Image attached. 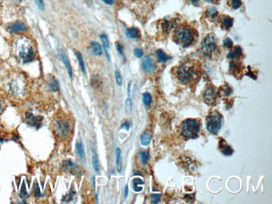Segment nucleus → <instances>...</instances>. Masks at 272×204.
Returning <instances> with one entry per match:
<instances>
[{
    "label": "nucleus",
    "mask_w": 272,
    "mask_h": 204,
    "mask_svg": "<svg viewBox=\"0 0 272 204\" xmlns=\"http://www.w3.org/2000/svg\"><path fill=\"white\" fill-rule=\"evenodd\" d=\"M202 64L198 61L188 59L175 68L174 72L180 83L190 85L198 81L202 76Z\"/></svg>",
    "instance_id": "obj_1"
},
{
    "label": "nucleus",
    "mask_w": 272,
    "mask_h": 204,
    "mask_svg": "<svg viewBox=\"0 0 272 204\" xmlns=\"http://www.w3.org/2000/svg\"><path fill=\"white\" fill-rule=\"evenodd\" d=\"M198 37V32L188 24H182L175 28L173 39L183 47H188L195 44Z\"/></svg>",
    "instance_id": "obj_2"
},
{
    "label": "nucleus",
    "mask_w": 272,
    "mask_h": 204,
    "mask_svg": "<svg viewBox=\"0 0 272 204\" xmlns=\"http://www.w3.org/2000/svg\"><path fill=\"white\" fill-rule=\"evenodd\" d=\"M202 124L196 119L188 118L180 123L179 130L181 137L187 139H195L201 131Z\"/></svg>",
    "instance_id": "obj_3"
},
{
    "label": "nucleus",
    "mask_w": 272,
    "mask_h": 204,
    "mask_svg": "<svg viewBox=\"0 0 272 204\" xmlns=\"http://www.w3.org/2000/svg\"><path fill=\"white\" fill-rule=\"evenodd\" d=\"M201 50L204 55L210 59L216 57L220 53L218 41L214 34H209L203 40Z\"/></svg>",
    "instance_id": "obj_4"
},
{
    "label": "nucleus",
    "mask_w": 272,
    "mask_h": 204,
    "mask_svg": "<svg viewBox=\"0 0 272 204\" xmlns=\"http://www.w3.org/2000/svg\"><path fill=\"white\" fill-rule=\"evenodd\" d=\"M222 115L217 111H213L206 118V128L211 134L216 135L219 132L223 124Z\"/></svg>",
    "instance_id": "obj_5"
},
{
    "label": "nucleus",
    "mask_w": 272,
    "mask_h": 204,
    "mask_svg": "<svg viewBox=\"0 0 272 204\" xmlns=\"http://www.w3.org/2000/svg\"><path fill=\"white\" fill-rule=\"evenodd\" d=\"M19 56L25 62H31L34 59V50L28 43L21 45L19 49Z\"/></svg>",
    "instance_id": "obj_6"
},
{
    "label": "nucleus",
    "mask_w": 272,
    "mask_h": 204,
    "mask_svg": "<svg viewBox=\"0 0 272 204\" xmlns=\"http://www.w3.org/2000/svg\"><path fill=\"white\" fill-rule=\"evenodd\" d=\"M204 101L208 105H214L216 100V93L212 86H208L203 93Z\"/></svg>",
    "instance_id": "obj_7"
},
{
    "label": "nucleus",
    "mask_w": 272,
    "mask_h": 204,
    "mask_svg": "<svg viewBox=\"0 0 272 204\" xmlns=\"http://www.w3.org/2000/svg\"><path fill=\"white\" fill-rule=\"evenodd\" d=\"M142 66L144 70L147 72H152L154 71L155 69L154 62L152 58L149 56H146L144 58L143 61Z\"/></svg>",
    "instance_id": "obj_8"
},
{
    "label": "nucleus",
    "mask_w": 272,
    "mask_h": 204,
    "mask_svg": "<svg viewBox=\"0 0 272 204\" xmlns=\"http://www.w3.org/2000/svg\"><path fill=\"white\" fill-rule=\"evenodd\" d=\"M230 72L233 73L234 76H239L242 71V64L237 61H233L230 63Z\"/></svg>",
    "instance_id": "obj_9"
},
{
    "label": "nucleus",
    "mask_w": 272,
    "mask_h": 204,
    "mask_svg": "<svg viewBox=\"0 0 272 204\" xmlns=\"http://www.w3.org/2000/svg\"><path fill=\"white\" fill-rule=\"evenodd\" d=\"M145 184L144 181L139 178H135L132 180V187L135 192H140L143 190V186Z\"/></svg>",
    "instance_id": "obj_10"
},
{
    "label": "nucleus",
    "mask_w": 272,
    "mask_h": 204,
    "mask_svg": "<svg viewBox=\"0 0 272 204\" xmlns=\"http://www.w3.org/2000/svg\"><path fill=\"white\" fill-rule=\"evenodd\" d=\"M219 147L221 152L226 156H230L233 154L232 148L229 145L226 144L224 141H220Z\"/></svg>",
    "instance_id": "obj_11"
},
{
    "label": "nucleus",
    "mask_w": 272,
    "mask_h": 204,
    "mask_svg": "<svg viewBox=\"0 0 272 204\" xmlns=\"http://www.w3.org/2000/svg\"><path fill=\"white\" fill-rule=\"evenodd\" d=\"M221 22L222 28L225 30H229L233 26V19L230 16H224L222 19Z\"/></svg>",
    "instance_id": "obj_12"
},
{
    "label": "nucleus",
    "mask_w": 272,
    "mask_h": 204,
    "mask_svg": "<svg viewBox=\"0 0 272 204\" xmlns=\"http://www.w3.org/2000/svg\"><path fill=\"white\" fill-rule=\"evenodd\" d=\"M9 29L12 33L15 32H21L26 30V28L25 25L21 22H17L16 23L10 26L9 27Z\"/></svg>",
    "instance_id": "obj_13"
},
{
    "label": "nucleus",
    "mask_w": 272,
    "mask_h": 204,
    "mask_svg": "<svg viewBox=\"0 0 272 204\" xmlns=\"http://www.w3.org/2000/svg\"><path fill=\"white\" fill-rule=\"evenodd\" d=\"M90 50L92 53L96 56L102 55V50L100 45L96 42H92L90 43Z\"/></svg>",
    "instance_id": "obj_14"
},
{
    "label": "nucleus",
    "mask_w": 272,
    "mask_h": 204,
    "mask_svg": "<svg viewBox=\"0 0 272 204\" xmlns=\"http://www.w3.org/2000/svg\"><path fill=\"white\" fill-rule=\"evenodd\" d=\"M242 51L240 46H236L232 52L228 54V57L229 59L234 60L238 58V56H242Z\"/></svg>",
    "instance_id": "obj_15"
},
{
    "label": "nucleus",
    "mask_w": 272,
    "mask_h": 204,
    "mask_svg": "<svg viewBox=\"0 0 272 204\" xmlns=\"http://www.w3.org/2000/svg\"><path fill=\"white\" fill-rule=\"evenodd\" d=\"M61 54L62 58L63 59V62L64 63V65L66 66V69H67V71H68V75H69V76H70V77L71 78L72 76V69L71 68L69 61L68 60V58L67 57L66 54L63 50H61Z\"/></svg>",
    "instance_id": "obj_16"
},
{
    "label": "nucleus",
    "mask_w": 272,
    "mask_h": 204,
    "mask_svg": "<svg viewBox=\"0 0 272 204\" xmlns=\"http://www.w3.org/2000/svg\"><path fill=\"white\" fill-rule=\"evenodd\" d=\"M126 35L129 38H136L139 36V32L138 29L136 28H131L127 29L126 32Z\"/></svg>",
    "instance_id": "obj_17"
},
{
    "label": "nucleus",
    "mask_w": 272,
    "mask_h": 204,
    "mask_svg": "<svg viewBox=\"0 0 272 204\" xmlns=\"http://www.w3.org/2000/svg\"><path fill=\"white\" fill-rule=\"evenodd\" d=\"M140 141L141 145L147 146L149 145L151 141V136L147 133H144L140 137Z\"/></svg>",
    "instance_id": "obj_18"
},
{
    "label": "nucleus",
    "mask_w": 272,
    "mask_h": 204,
    "mask_svg": "<svg viewBox=\"0 0 272 204\" xmlns=\"http://www.w3.org/2000/svg\"><path fill=\"white\" fill-rule=\"evenodd\" d=\"M156 55L158 60L162 62H165L170 60L171 58L163 51L162 50H158L156 51Z\"/></svg>",
    "instance_id": "obj_19"
},
{
    "label": "nucleus",
    "mask_w": 272,
    "mask_h": 204,
    "mask_svg": "<svg viewBox=\"0 0 272 204\" xmlns=\"http://www.w3.org/2000/svg\"><path fill=\"white\" fill-rule=\"evenodd\" d=\"M152 102V96L149 93L146 92L143 94V102L146 106H149Z\"/></svg>",
    "instance_id": "obj_20"
},
{
    "label": "nucleus",
    "mask_w": 272,
    "mask_h": 204,
    "mask_svg": "<svg viewBox=\"0 0 272 204\" xmlns=\"http://www.w3.org/2000/svg\"><path fill=\"white\" fill-rule=\"evenodd\" d=\"M75 55L77 60L78 61L79 63L80 66V68L81 69V70L82 72L84 73H86V69H85V63H84L83 58L82 56L81 53L79 51H76L75 52Z\"/></svg>",
    "instance_id": "obj_21"
},
{
    "label": "nucleus",
    "mask_w": 272,
    "mask_h": 204,
    "mask_svg": "<svg viewBox=\"0 0 272 204\" xmlns=\"http://www.w3.org/2000/svg\"><path fill=\"white\" fill-rule=\"evenodd\" d=\"M92 161L94 170L96 172H98L100 170V164H99V160H98L96 154L93 155Z\"/></svg>",
    "instance_id": "obj_22"
},
{
    "label": "nucleus",
    "mask_w": 272,
    "mask_h": 204,
    "mask_svg": "<svg viewBox=\"0 0 272 204\" xmlns=\"http://www.w3.org/2000/svg\"><path fill=\"white\" fill-rule=\"evenodd\" d=\"M76 149L79 156L80 158H84L85 157V152H84V147L81 143H78L76 144Z\"/></svg>",
    "instance_id": "obj_23"
},
{
    "label": "nucleus",
    "mask_w": 272,
    "mask_h": 204,
    "mask_svg": "<svg viewBox=\"0 0 272 204\" xmlns=\"http://www.w3.org/2000/svg\"><path fill=\"white\" fill-rule=\"evenodd\" d=\"M207 14L208 17L211 19H214L217 17L218 15V11L216 9V8L214 7H211L208 9L207 10Z\"/></svg>",
    "instance_id": "obj_24"
},
{
    "label": "nucleus",
    "mask_w": 272,
    "mask_h": 204,
    "mask_svg": "<svg viewBox=\"0 0 272 204\" xmlns=\"http://www.w3.org/2000/svg\"><path fill=\"white\" fill-rule=\"evenodd\" d=\"M140 158L142 164L146 165L149 159V153L147 151H143L140 153Z\"/></svg>",
    "instance_id": "obj_25"
},
{
    "label": "nucleus",
    "mask_w": 272,
    "mask_h": 204,
    "mask_svg": "<svg viewBox=\"0 0 272 204\" xmlns=\"http://www.w3.org/2000/svg\"><path fill=\"white\" fill-rule=\"evenodd\" d=\"M132 103L131 99L130 98H127L125 101V112L127 114H130L132 111Z\"/></svg>",
    "instance_id": "obj_26"
},
{
    "label": "nucleus",
    "mask_w": 272,
    "mask_h": 204,
    "mask_svg": "<svg viewBox=\"0 0 272 204\" xmlns=\"http://www.w3.org/2000/svg\"><path fill=\"white\" fill-rule=\"evenodd\" d=\"M60 130L61 131V132L62 133L63 135H67L68 134V131L69 130V127L70 126L69 125V124L67 122H62L60 124Z\"/></svg>",
    "instance_id": "obj_27"
},
{
    "label": "nucleus",
    "mask_w": 272,
    "mask_h": 204,
    "mask_svg": "<svg viewBox=\"0 0 272 204\" xmlns=\"http://www.w3.org/2000/svg\"><path fill=\"white\" fill-rule=\"evenodd\" d=\"M100 38H101V39L102 41V43H103V46H104L105 48H109V46H110V45H109V41L107 39V37L106 35L105 34H102L100 36Z\"/></svg>",
    "instance_id": "obj_28"
},
{
    "label": "nucleus",
    "mask_w": 272,
    "mask_h": 204,
    "mask_svg": "<svg viewBox=\"0 0 272 204\" xmlns=\"http://www.w3.org/2000/svg\"><path fill=\"white\" fill-rule=\"evenodd\" d=\"M115 77L116 84L118 85L119 86H122V76L121 75L120 72L118 71H116L115 72Z\"/></svg>",
    "instance_id": "obj_29"
},
{
    "label": "nucleus",
    "mask_w": 272,
    "mask_h": 204,
    "mask_svg": "<svg viewBox=\"0 0 272 204\" xmlns=\"http://www.w3.org/2000/svg\"><path fill=\"white\" fill-rule=\"evenodd\" d=\"M172 26V24H171V22H170L169 21L165 20L163 22L162 24L163 30L166 33H168L170 30L171 27Z\"/></svg>",
    "instance_id": "obj_30"
},
{
    "label": "nucleus",
    "mask_w": 272,
    "mask_h": 204,
    "mask_svg": "<svg viewBox=\"0 0 272 204\" xmlns=\"http://www.w3.org/2000/svg\"><path fill=\"white\" fill-rule=\"evenodd\" d=\"M161 196L160 194H152L151 195V199L152 203L154 204H157L160 202Z\"/></svg>",
    "instance_id": "obj_31"
},
{
    "label": "nucleus",
    "mask_w": 272,
    "mask_h": 204,
    "mask_svg": "<svg viewBox=\"0 0 272 204\" xmlns=\"http://www.w3.org/2000/svg\"><path fill=\"white\" fill-rule=\"evenodd\" d=\"M224 46L228 48H232L233 46L232 41L229 38H226L224 41Z\"/></svg>",
    "instance_id": "obj_32"
},
{
    "label": "nucleus",
    "mask_w": 272,
    "mask_h": 204,
    "mask_svg": "<svg viewBox=\"0 0 272 204\" xmlns=\"http://www.w3.org/2000/svg\"><path fill=\"white\" fill-rule=\"evenodd\" d=\"M231 4L234 9H237L240 7L242 2L241 0H232Z\"/></svg>",
    "instance_id": "obj_33"
},
{
    "label": "nucleus",
    "mask_w": 272,
    "mask_h": 204,
    "mask_svg": "<svg viewBox=\"0 0 272 204\" xmlns=\"http://www.w3.org/2000/svg\"><path fill=\"white\" fill-rule=\"evenodd\" d=\"M50 86L51 87V89H52L54 91L57 90L59 88V85L57 81L55 79H52L51 82L50 84Z\"/></svg>",
    "instance_id": "obj_34"
},
{
    "label": "nucleus",
    "mask_w": 272,
    "mask_h": 204,
    "mask_svg": "<svg viewBox=\"0 0 272 204\" xmlns=\"http://www.w3.org/2000/svg\"><path fill=\"white\" fill-rule=\"evenodd\" d=\"M134 54L137 58H140L144 55V52L140 48H136L134 51Z\"/></svg>",
    "instance_id": "obj_35"
},
{
    "label": "nucleus",
    "mask_w": 272,
    "mask_h": 204,
    "mask_svg": "<svg viewBox=\"0 0 272 204\" xmlns=\"http://www.w3.org/2000/svg\"><path fill=\"white\" fill-rule=\"evenodd\" d=\"M115 152H116V164L118 165L119 164L120 161L121 151L119 148H116Z\"/></svg>",
    "instance_id": "obj_36"
},
{
    "label": "nucleus",
    "mask_w": 272,
    "mask_h": 204,
    "mask_svg": "<svg viewBox=\"0 0 272 204\" xmlns=\"http://www.w3.org/2000/svg\"><path fill=\"white\" fill-rule=\"evenodd\" d=\"M121 129H125L127 131H129L130 128V122L128 121H126L121 126Z\"/></svg>",
    "instance_id": "obj_37"
},
{
    "label": "nucleus",
    "mask_w": 272,
    "mask_h": 204,
    "mask_svg": "<svg viewBox=\"0 0 272 204\" xmlns=\"http://www.w3.org/2000/svg\"><path fill=\"white\" fill-rule=\"evenodd\" d=\"M37 6L39 8V10H43L44 9V5L42 0H35Z\"/></svg>",
    "instance_id": "obj_38"
},
{
    "label": "nucleus",
    "mask_w": 272,
    "mask_h": 204,
    "mask_svg": "<svg viewBox=\"0 0 272 204\" xmlns=\"http://www.w3.org/2000/svg\"><path fill=\"white\" fill-rule=\"evenodd\" d=\"M116 49L118 50V52L121 55L124 56L123 48L122 47V46H121L120 44L116 43Z\"/></svg>",
    "instance_id": "obj_39"
},
{
    "label": "nucleus",
    "mask_w": 272,
    "mask_h": 204,
    "mask_svg": "<svg viewBox=\"0 0 272 204\" xmlns=\"http://www.w3.org/2000/svg\"><path fill=\"white\" fill-rule=\"evenodd\" d=\"M102 1L107 5H112L113 3V0H102Z\"/></svg>",
    "instance_id": "obj_40"
},
{
    "label": "nucleus",
    "mask_w": 272,
    "mask_h": 204,
    "mask_svg": "<svg viewBox=\"0 0 272 204\" xmlns=\"http://www.w3.org/2000/svg\"><path fill=\"white\" fill-rule=\"evenodd\" d=\"M118 171L119 173H120L122 171V163L121 162L118 164Z\"/></svg>",
    "instance_id": "obj_41"
},
{
    "label": "nucleus",
    "mask_w": 272,
    "mask_h": 204,
    "mask_svg": "<svg viewBox=\"0 0 272 204\" xmlns=\"http://www.w3.org/2000/svg\"><path fill=\"white\" fill-rule=\"evenodd\" d=\"M128 191H129V188L128 186L127 185L126 186V188H125V198H127V196H128Z\"/></svg>",
    "instance_id": "obj_42"
},
{
    "label": "nucleus",
    "mask_w": 272,
    "mask_h": 204,
    "mask_svg": "<svg viewBox=\"0 0 272 204\" xmlns=\"http://www.w3.org/2000/svg\"><path fill=\"white\" fill-rule=\"evenodd\" d=\"M199 1L200 0H190V1L193 4H196L197 3L199 2Z\"/></svg>",
    "instance_id": "obj_43"
},
{
    "label": "nucleus",
    "mask_w": 272,
    "mask_h": 204,
    "mask_svg": "<svg viewBox=\"0 0 272 204\" xmlns=\"http://www.w3.org/2000/svg\"><path fill=\"white\" fill-rule=\"evenodd\" d=\"M206 1L208 2H212V0H206Z\"/></svg>",
    "instance_id": "obj_44"
},
{
    "label": "nucleus",
    "mask_w": 272,
    "mask_h": 204,
    "mask_svg": "<svg viewBox=\"0 0 272 204\" xmlns=\"http://www.w3.org/2000/svg\"><path fill=\"white\" fill-rule=\"evenodd\" d=\"M18 1H21V0H18Z\"/></svg>",
    "instance_id": "obj_45"
}]
</instances>
